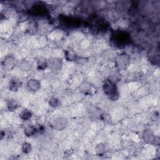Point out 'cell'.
Listing matches in <instances>:
<instances>
[{
    "instance_id": "6da1fadb",
    "label": "cell",
    "mask_w": 160,
    "mask_h": 160,
    "mask_svg": "<svg viewBox=\"0 0 160 160\" xmlns=\"http://www.w3.org/2000/svg\"><path fill=\"white\" fill-rule=\"evenodd\" d=\"M111 41L116 47L122 48L130 42V36L125 31H116L112 35Z\"/></svg>"
},
{
    "instance_id": "52a82bcc",
    "label": "cell",
    "mask_w": 160,
    "mask_h": 160,
    "mask_svg": "<svg viewBox=\"0 0 160 160\" xmlns=\"http://www.w3.org/2000/svg\"><path fill=\"white\" fill-rule=\"evenodd\" d=\"M116 60H117L116 61H117L118 65L120 68H125L128 64L129 57L125 54H122L119 56Z\"/></svg>"
},
{
    "instance_id": "4fadbf2b",
    "label": "cell",
    "mask_w": 160,
    "mask_h": 160,
    "mask_svg": "<svg viewBox=\"0 0 160 160\" xmlns=\"http://www.w3.org/2000/svg\"><path fill=\"white\" fill-rule=\"evenodd\" d=\"M22 150L25 153H29L31 150V145H30L29 143H24V144L23 145V146H22Z\"/></svg>"
},
{
    "instance_id": "5bb4252c",
    "label": "cell",
    "mask_w": 160,
    "mask_h": 160,
    "mask_svg": "<svg viewBox=\"0 0 160 160\" xmlns=\"http://www.w3.org/2000/svg\"><path fill=\"white\" fill-rule=\"evenodd\" d=\"M96 151L98 155H102L105 151V146L103 144H99L96 146Z\"/></svg>"
},
{
    "instance_id": "30bf717a",
    "label": "cell",
    "mask_w": 160,
    "mask_h": 160,
    "mask_svg": "<svg viewBox=\"0 0 160 160\" xmlns=\"http://www.w3.org/2000/svg\"><path fill=\"white\" fill-rule=\"evenodd\" d=\"M19 86V83L18 80L16 79H11L9 82V89L11 91H17Z\"/></svg>"
},
{
    "instance_id": "8fae6325",
    "label": "cell",
    "mask_w": 160,
    "mask_h": 160,
    "mask_svg": "<svg viewBox=\"0 0 160 160\" xmlns=\"http://www.w3.org/2000/svg\"><path fill=\"white\" fill-rule=\"evenodd\" d=\"M20 117L23 120H28L31 117V113L28 110H23V111L20 113Z\"/></svg>"
},
{
    "instance_id": "e0dca14e",
    "label": "cell",
    "mask_w": 160,
    "mask_h": 160,
    "mask_svg": "<svg viewBox=\"0 0 160 160\" xmlns=\"http://www.w3.org/2000/svg\"><path fill=\"white\" fill-rule=\"evenodd\" d=\"M49 104L53 107H57L59 105V101L58 99L56 98H53L49 101Z\"/></svg>"
},
{
    "instance_id": "2e32d148",
    "label": "cell",
    "mask_w": 160,
    "mask_h": 160,
    "mask_svg": "<svg viewBox=\"0 0 160 160\" xmlns=\"http://www.w3.org/2000/svg\"><path fill=\"white\" fill-rule=\"evenodd\" d=\"M17 103H16L14 101H10L8 103V108L9 110H15L16 108H17Z\"/></svg>"
},
{
    "instance_id": "8992f818",
    "label": "cell",
    "mask_w": 160,
    "mask_h": 160,
    "mask_svg": "<svg viewBox=\"0 0 160 160\" xmlns=\"http://www.w3.org/2000/svg\"><path fill=\"white\" fill-rule=\"evenodd\" d=\"M66 125L65 119L63 118H57L56 119L53 123V126L55 129L61 130L64 128Z\"/></svg>"
},
{
    "instance_id": "ba28073f",
    "label": "cell",
    "mask_w": 160,
    "mask_h": 160,
    "mask_svg": "<svg viewBox=\"0 0 160 160\" xmlns=\"http://www.w3.org/2000/svg\"><path fill=\"white\" fill-rule=\"evenodd\" d=\"M28 86L32 91H37L40 88V83L37 79H31L28 82Z\"/></svg>"
},
{
    "instance_id": "9a60e30c",
    "label": "cell",
    "mask_w": 160,
    "mask_h": 160,
    "mask_svg": "<svg viewBox=\"0 0 160 160\" xmlns=\"http://www.w3.org/2000/svg\"><path fill=\"white\" fill-rule=\"evenodd\" d=\"M51 68L53 70H57L59 68L61 64H60V62L58 61V60L55 59L51 63Z\"/></svg>"
},
{
    "instance_id": "5b68a950",
    "label": "cell",
    "mask_w": 160,
    "mask_h": 160,
    "mask_svg": "<svg viewBox=\"0 0 160 160\" xmlns=\"http://www.w3.org/2000/svg\"><path fill=\"white\" fill-rule=\"evenodd\" d=\"M149 59L154 64H159V50L156 49H153L149 51Z\"/></svg>"
},
{
    "instance_id": "277c9868",
    "label": "cell",
    "mask_w": 160,
    "mask_h": 160,
    "mask_svg": "<svg viewBox=\"0 0 160 160\" xmlns=\"http://www.w3.org/2000/svg\"><path fill=\"white\" fill-rule=\"evenodd\" d=\"M143 138H144L145 141L148 143H152V144L156 143V136L151 129L146 130L144 133V135H143Z\"/></svg>"
},
{
    "instance_id": "9c48e42d",
    "label": "cell",
    "mask_w": 160,
    "mask_h": 160,
    "mask_svg": "<svg viewBox=\"0 0 160 160\" xmlns=\"http://www.w3.org/2000/svg\"><path fill=\"white\" fill-rule=\"evenodd\" d=\"M36 131H37V129L33 126H28L25 129V133L27 136H33Z\"/></svg>"
},
{
    "instance_id": "7c38bea8",
    "label": "cell",
    "mask_w": 160,
    "mask_h": 160,
    "mask_svg": "<svg viewBox=\"0 0 160 160\" xmlns=\"http://www.w3.org/2000/svg\"><path fill=\"white\" fill-rule=\"evenodd\" d=\"M48 65L47 61L45 58H40L38 61V66L39 69H44Z\"/></svg>"
},
{
    "instance_id": "3957f363",
    "label": "cell",
    "mask_w": 160,
    "mask_h": 160,
    "mask_svg": "<svg viewBox=\"0 0 160 160\" xmlns=\"http://www.w3.org/2000/svg\"><path fill=\"white\" fill-rule=\"evenodd\" d=\"M31 13L36 16H45L48 13V9L44 5L39 4L33 6L31 9Z\"/></svg>"
},
{
    "instance_id": "7a4b0ae2",
    "label": "cell",
    "mask_w": 160,
    "mask_h": 160,
    "mask_svg": "<svg viewBox=\"0 0 160 160\" xmlns=\"http://www.w3.org/2000/svg\"><path fill=\"white\" fill-rule=\"evenodd\" d=\"M105 93L112 100H116L119 97V94L116 86L111 80L106 81L103 85Z\"/></svg>"
}]
</instances>
